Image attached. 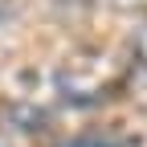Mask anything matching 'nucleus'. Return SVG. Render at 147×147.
<instances>
[{
	"label": "nucleus",
	"instance_id": "1",
	"mask_svg": "<svg viewBox=\"0 0 147 147\" xmlns=\"http://www.w3.org/2000/svg\"><path fill=\"white\" fill-rule=\"evenodd\" d=\"M131 82L135 90L147 98V29L139 33V41H135V65H131Z\"/></svg>",
	"mask_w": 147,
	"mask_h": 147
},
{
	"label": "nucleus",
	"instance_id": "2",
	"mask_svg": "<svg viewBox=\"0 0 147 147\" xmlns=\"http://www.w3.org/2000/svg\"><path fill=\"white\" fill-rule=\"evenodd\" d=\"M74 4H94V0H74Z\"/></svg>",
	"mask_w": 147,
	"mask_h": 147
}]
</instances>
